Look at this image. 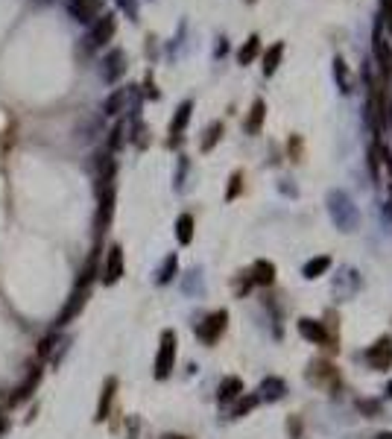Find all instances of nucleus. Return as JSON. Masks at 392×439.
<instances>
[{"label":"nucleus","instance_id":"obj_1","mask_svg":"<svg viewBox=\"0 0 392 439\" xmlns=\"http://www.w3.org/2000/svg\"><path fill=\"white\" fill-rule=\"evenodd\" d=\"M325 205H328V214H331V220H334V226L340 231H354L360 226V211H357V205L351 202V197L346 191H328Z\"/></svg>","mask_w":392,"mask_h":439},{"label":"nucleus","instance_id":"obj_2","mask_svg":"<svg viewBox=\"0 0 392 439\" xmlns=\"http://www.w3.org/2000/svg\"><path fill=\"white\" fill-rule=\"evenodd\" d=\"M176 331L173 328H164L161 331V343H158V355H155V378L158 381H164V378H170V372H173L176 366Z\"/></svg>","mask_w":392,"mask_h":439},{"label":"nucleus","instance_id":"obj_3","mask_svg":"<svg viewBox=\"0 0 392 439\" xmlns=\"http://www.w3.org/2000/svg\"><path fill=\"white\" fill-rule=\"evenodd\" d=\"M226 325H228V311L219 308V311H214V313H208L205 320L196 325V337H199L205 346H214L217 340L226 334Z\"/></svg>","mask_w":392,"mask_h":439},{"label":"nucleus","instance_id":"obj_4","mask_svg":"<svg viewBox=\"0 0 392 439\" xmlns=\"http://www.w3.org/2000/svg\"><path fill=\"white\" fill-rule=\"evenodd\" d=\"M366 363L372 366V369H378V372H384V369H389L392 366V337H378L375 343L366 349Z\"/></svg>","mask_w":392,"mask_h":439},{"label":"nucleus","instance_id":"obj_5","mask_svg":"<svg viewBox=\"0 0 392 439\" xmlns=\"http://www.w3.org/2000/svg\"><path fill=\"white\" fill-rule=\"evenodd\" d=\"M296 328H299V334L308 340V343H316V346H328V349H334L331 343H334V337L328 334V328H325V322H320V320H311V316H302V320L296 322Z\"/></svg>","mask_w":392,"mask_h":439},{"label":"nucleus","instance_id":"obj_6","mask_svg":"<svg viewBox=\"0 0 392 439\" xmlns=\"http://www.w3.org/2000/svg\"><path fill=\"white\" fill-rule=\"evenodd\" d=\"M88 293H91V290H85V287H77V290L70 293V299L65 302V308L59 311V316H56V328H65L70 320H77L79 311L85 308V304H88Z\"/></svg>","mask_w":392,"mask_h":439},{"label":"nucleus","instance_id":"obj_7","mask_svg":"<svg viewBox=\"0 0 392 439\" xmlns=\"http://www.w3.org/2000/svg\"><path fill=\"white\" fill-rule=\"evenodd\" d=\"M308 381L313 387H322V389H337L340 387V375H337V369L331 363L316 360V363H311V369H308Z\"/></svg>","mask_w":392,"mask_h":439},{"label":"nucleus","instance_id":"obj_8","mask_svg":"<svg viewBox=\"0 0 392 439\" xmlns=\"http://www.w3.org/2000/svg\"><path fill=\"white\" fill-rule=\"evenodd\" d=\"M372 53L378 59V65H381V73L389 79L392 77V47L386 44L384 32H381V21L375 23V32H372Z\"/></svg>","mask_w":392,"mask_h":439},{"label":"nucleus","instance_id":"obj_9","mask_svg":"<svg viewBox=\"0 0 392 439\" xmlns=\"http://www.w3.org/2000/svg\"><path fill=\"white\" fill-rule=\"evenodd\" d=\"M120 278H124V246L115 243L112 249H108V258H106V270H103V284H117Z\"/></svg>","mask_w":392,"mask_h":439},{"label":"nucleus","instance_id":"obj_10","mask_svg":"<svg viewBox=\"0 0 392 439\" xmlns=\"http://www.w3.org/2000/svg\"><path fill=\"white\" fill-rule=\"evenodd\" d=\"M68 12L79 23H94L97 18H100V12H103V0H70Z\"/></svg>","mask_w":392,"mask_h":439},{"label":"nucleus","instance_id":"obj_11","mask_svg":"<svg viewBox=\"0 0 392 439\" xmlns=\"http://www.w3.org/2000/svg\"><path fill=\"white\" fill-rule=\"evenodd\" d=\"M41 375H44V369H41V366H35V369L18 384L15 393H12L9 407H18V404H23L27 398H32V393H35V389H39V384H41Z\"/></svg>","mask_w":392,"mask_h":439},{"label":"nucleus","instance_id":"obj_12","mask_svg":"<svg viewBox=\"0 0 392 439\" xmlns=\"http://www.w3.org/2000/svg\"><path fill=\"white\" fill-rule=\"evenodd\" d=\"M97 193H100V208H97V231H106L108 223H112V214H115V185L97 188Z\"/></svg>","mask_w":392,"mask_h":439},{"label":"nucleus","instance_id":"obj_13","mask_svg":"<svg viewBox=\"0 0 392 439\" xmlns=\"http://www.w3.org/2000/svg\"><path fill=\"white\" fill-rule=\"evenodd\" d=\"M112 35H115V15H100L88 32V47H103L112 41Z\"/></svg>","mask_w":392,"mask_h":439},{"label":"nucleus","instance_id":"obj_14","mask_svg":"<svg viewBox=\"0 0 392 439\" xmlns=\"http://www.w3.org/2000/svg\"><path fill=\"white\" fill-rule=\"evenodd\" d=\"M115 396H117V378L108 375L106 384H103V393H100V404H97V413H94V422H106V419H108Z\"/></svg>","mask_w":392,"mask_h":439},{"label":"nucleus","instance_id":"obj_15","mask_svg":"<svg viewBox=\"0 0 392 439\" xmlns=\"http://www.w3.org/2000/svg\"><path fill=\"white\" fill-rule=\"evenodd\" d=\"M126 73V53L124 50H112L103 59V79L106 82H117Z\"/></svg>","mask_w":392,"mask_h":439},{"label":"nucleus","instance_id":"obj_16","mask_svg":"<svg viewBox=\"0 0 392 439\" xmlns=\"http://www.w3.org/2000/svg\"><path fill=\"white\" fill-rule=\"evenodd\" d=\"M369 124H372L375 135H381V132L386 129V112H384L381 91H372V97H369Z\"/></svg>","mask_w":392,"mask_h":439},{"label":"nucleus","instance_id":"obj_17","mask_svg":"<svg viewBox=\"0 0 392 439\" xmlns=\"http://www.w3.org/2000/svg\"><path fill=\"white\" fill-rule=\"evenodd\" d=\"M284 393H287V384L281 381V378H264L255 396H258V401H269V404H273V401L284 398Z\"/></svg>","mask_w":392,"mask_h":439},{"label":"nucleus","instance_id":"obj_18","mask_svg":"<svg viewBox=\"0 0 392 439\" xmlns=\"http://www.w3.org/2000/svg\"><path fill=\"white\" fill-rule=\"evenodd\" d=\"M249 282L252 284H261V287H269L275 282V264L273 261H255L252 270H249Z\"/></svg>","mask_w":392,"mask_h":439},{"label":"nucleus","instance_id":"obj_19","mask_svg":"<svg viewBox=\"0 0 392 439\" xmlns=\"http://www.w3.org/2000/svg\"><path fill=\"white\" fill-rule=\"evenodd\" d=\"M237 396H243V381H240V378H235V375L223 378L219 387H217V401H219V404H228V401H235Z\"/></svg>","mask_w":392,"mask_h":439},{"label":"nucleus","instance_id":"obj_20","mask_svg":"<svg viewBox=\"0 0 392 439\" xmlns=\"http://www.w3.org/2000/svg\"><path fill=\"white\" fill-rule=\"evenodd\" d=\"M281 56H284V41H275L273 47H266V53H264V77H273V73L278 70L281 65Z\"/></svg>","mask_w":392,"mask_h":439},{"label":"nucleus","instance_id":"obj_21","mask_svg":"<svg viewBox=\"0 0 392 439\" xmlns=\"http://www.w3.org/2000/svg\"><path fill=\"white\" fill-rule=\"evenodd\" d=\"M261 53V35H249L246 41H243V47L237 50V62L246 68V65H252L255 62V56Z\"/></svg>","mask_w":392,"mask_h":439},{"label":"nucleus","instance_id":"obj_22","mask_svg":"<svg viewBox=\"0 0 392 439\" xmlns=\"http://www.w3.org/2000/svg\"><path fill=\"white\" fill-rule=\"evenodd\" d=\"M190 115H193V103H190V100H185V103H182V106L176 108V117H173V124H170V135L179 138L182 132H185Z\"/></svg>","mask_w":392,"mask_h":439},{"label":"nucleus","instance_id":"obj_23","mask_svg":"<svg viewBox=\"0 0 392 439\" xmlns=\"http://www.w3.org/2000/svg\"><path fill=\"white\" fill-rule=\"evenodd\" d=\"M179 270V258H176V252H170L167 258L161 261V266H158V273H155V284H170L173 282V275Z\"/></svg>","mask_w":392,"mask_h":439},{"label":"nucleus","instance_id":"obj_24","mask_svg":"<svg viewBox=\"0 0 392 439\" xmlns=\"http://www.w3.org/2000/svg\"><path fill=\"white\" fill-rule=\"evenodd\" d=\"M334 79H337V88L342 94H351V73H349V65L342 56L334 59Z\"/></svg>","mask_w":392,"mask_h":439},{"label":"nucleus","instance_id":"obj_25","mask_svg":"<svg viewBox=\"0 0 392 439\" xmlns=\"http://www.w3.org/2000/svg\"><path fill=\"white\" fill-rule=\"evenodd\" d=\"M264 117H266V103L264 100H255L252 103V115L246 120V132H249V135H258L261 126H264Z\"/></svg>","mask_w":392,"mask_h":439},{"label":"nucleus","instance_id":"obj_26","mask_svg":"<svg viewBox=\"0 0 392 439\" xmlns=\"http://www.w3.org/2000/svg\"><path fill=\"white\" fill-rule=\"evenodd\" d=\"M176 240L182 243V246H188V243L193 240V217L190 214H179V220H176Z\"/></svg>","mask_w":392,"mask_h":439},{"label":"nucleus","instance_id":"obj_27","mask_svg":"<svg viewBox=\"0 0 392 439\" xmlns=\"http://www.w3.org/2000/svg\"><path fill=\"white\" fill-rule=\"evenodd\" d=\"M328 270H331V258H328V255H320V258H313V261L304 264V278H311V282H313V278L325 275Z\"/></svg>","mask_w":392,"mask_h":439},{"label":"nucleus","instance_id":"obj_28","mask_svg":"<svg viewBox=\"0 0 392 439\" xmlns=\"http://www.w3.org/2000/svg\"><path fill=\"white\" fill-rule=\"evenodd\" d=\"M94 275H97V249L88 255V261H85L82 266V273H79V282L77 287H85V290H91V282H94Z\"/></svg>","mask_w":392,"mask_h":439},{"label":"nucleus","instance_id":"obj_29","mask_svg":"<svg viewBox=\"0 0 392 439\" xmlns=\"http://www.w3.org/2000/svg\"><path fill=\"white\" fill-rule=\"evenodd\" d=\"M126 100H129V91H126V88L115 91V94L106 100V106H103V108H106V115H120V112L126 108Z\"/></svg>","mask_w":392,"mask_h":439},{"label":"nucleus","instance_id":"obj_30","mask_svg":"<svg viewBox=\"0 0 392 439\" xmlns=\"http://www.w3.org/2000/svg\"><path fill=\"white\" fill-rule=\"evenodd\" d=\"M219 138H223V124H219V120H217V124H211V126L205 129V138H202V153H211L214 146H217V141H219Z\"/></svg>","mask_w":392,"mask_h":439},{"label":"nucleus","instance_id":"obj_31","mask_svg":"<svg viewBox=\"0 0 392 439\" xmlns=\"http://www.w3.org/2000/svg\"><path fill=\"white\" fill-rule=\"evenodd\" d=\"M255 404H258V396H246L243 401H237V404H235V410H231V416H235V419H243V416H246V413H249Z\"/></svg>","mask_w":392,"mask_h":439},{"label":"nucleus","instance_id":"obj_32","mask_svg":"<svg viewBox=\"0 0 392 439\" xmlns=\"http://www.w3.org/2000/svg\"><path fill=\"white\" fill-rule=\"evenodd\" d=\"M231 185H228V191H226V199L228 202H235L237 197H240V188H243V173H240V170H237V173H231Z\"/></svg>","mask_w":392,"mask_h":439},{"label":"nucleus","instance_id":"obj_33","mask_svg":"<svg viewBox=\"0 0 392 439\" xmlns=\"http://www.w3.org/2000/svg\"><path fill=\"white\" fill-rule=\"evenodd\" d=\"M185 293H188V296H193V293H202V273H199V270L188 273V278H185Z\"/></svg>","mask_w":392,"mask_h":439},{"label":"nucleus","instance_id":"obj_34","mask_svg":"<svg viewBox=\"0 0 392 439\" xmlns=\"http://www.w3.org/2000/svg\"><path fill=\"white\" fill-rule=\"evenodd\" d=\"M124 132H126V126H124V124H117V126L112 129V138H108V146H112V150H117V146L124 144Z\"/></svg>","mask_w":392,"mask_h":439},{"label":"nucleus","instance_id":"obj_35","mask_svg":"<svg viewBox=\"0 0 392 439\" xmlns=\"http://www.w3.org/2000/svg\"><path fill=\"white\" fill-rule=\"evenodd\" d=\"M357 410L369 413V419H372V416H378V413H381V404H378V401H357Z\"/></svg>","mask_w":392,"mask_h":439},{"label":"nucleus","instance_id":"obj_36","mask_svg":"<svg viewBox=\"0 0 392 439\" xmlns=\"http://www.w3.org/2000/svg\"><path fill=\"white\" fill-rule=\"evenodd\" d=\"M126 428H129L126 439H141V419H138V416H132V419H129V425H126Z\"/></svg>","mask_w":392,"mask_h":439},{"label":"nucleus","instance_id":"obj_37","mask_svg":"<svg viewBox=\"0 0 392 439\" xmlns=\"http://www.w3.org/2000/svg\"><path fill=\"white\" fill-rule=\"evenodd\" d=\"M117 6L126 12V15L135 21V15H138V6H135V0H117Z\"/></svg>","mask_w":392,"mask_h":439},{"label":"nucleus","instance_id":"obj_38","mask_svg":"<svg viewBox=\"0 0 392 439\" xmlns=\"http://www.w3.org/2000/svg\"><path fill=\"white\" fill-rule=\"evenodd\" d=\"M226 50H228V44H226V39H219V44H217V56H226Z\"/></svg>","mask_w":392,"mask_h":439},{"label":"nucleus","instance_id":"obj_39","mask_svg":"<svg viewBox=\"0 0 392 439\" xmlns=\"http://www.w3.org/2000/svg\"><path fill=\"white\" fill-rule=\"evenodd\" d=\"M6 428H9V419L0 413V433H6Z\"/></svg>","mask_w":392,"mask_h":439},{"label":"nucleus","instance_id":"obj_40","mask_svg":"<svg viewBox=\"0 0 392 439\" xmlns=\"http://www.w3.org/2000/svg\"><path fill=\"white\" fill-rule=\"evenodd\" d=\"M381 211H384V217H389V220H392V199H389V202H384V208H381Z\"/></svg>","mask_w":392,"mask_h":439},{"label":"nucleus","instance_id":"obj_41","mask_svg":"<svg viewBox=\"0 0 392 439\" xmlns=\"http://www.w3.org/2000/svg\"><path fill=\"white\" fill-rule=\"evenodd\" d=\"M161 439H188V436H182V433H164Z\"/></svg>","mask_w":392,"mask_h":439},{"label":"nucleus","instance_id":"obj_42","mask_svg":"<svg viewBox=\"0 0 392 439\" xmlns=\"http://www.w3.org/2000/svg\"><path fill=\"white\" fill-rule=\"evenodd\" d=\"M375 439H392V431H381V433H378Z\"/></svg>","mask_w":392,"mask_h":439},{"label":"nucleus","instance_id":"obj_43","mask_svg":"<svg viewBox=\"0 0 392 439\" xmlns=\"http://www.w3.org/2000/svg\"><path fill=\"white\" fill-rule=\"evenodd\" d=\"M386 396H389V398H392V381H389V384H386Z\"/></svg>","mask_w":392,"mask_h":439},{"label":"nucleus","instance_id":"obj_44","mask_svg":"<svg viewBox=\"0 0 392 439\" xmlns=\"http://www.w3.org/2000/svg\"><path fill=\"white\" fill-rule=\"evenodd\" d=\"M246 3H255V0H246Z\"/></svg>","mask_w":392,"mask_h":439},{"label":"nucleus","instance_id":"obj_45","mask_svg":"<svg viewBox=\"0 0 392 439\" xmlns=\"http://www.w3.org/2000/svg\"><path fill=\"white\" fill-rule=\"evenodd\" d=\"M389 115H392V112H389Z\"/></svg>","mask_w":392,"mask_h":439}]
</instances>
